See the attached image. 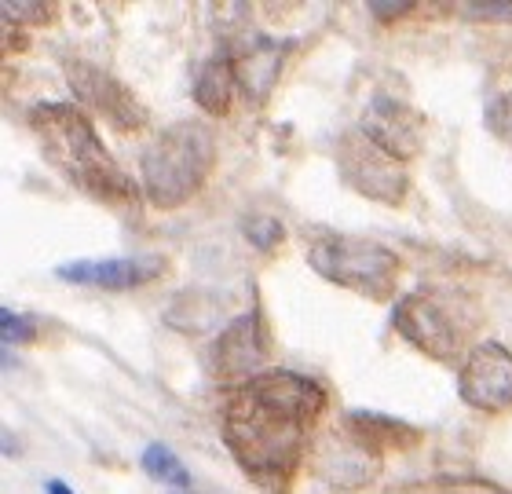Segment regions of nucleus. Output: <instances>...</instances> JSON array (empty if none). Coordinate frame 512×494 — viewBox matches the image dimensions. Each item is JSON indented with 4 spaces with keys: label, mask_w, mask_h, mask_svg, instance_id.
I'll return each instance as SVG.
<instances>
[{
    "label": "nucleus",
    "mask_w": 512,
    "mask_h": 494,
    "mask_svg": "<svg viewBox=\"0 0 512 494\" xmlns=\"http://www.w3.org/2000/svg\"><path fill=\"white\" fill-rule=\"evenodd\" d=\"M330 407L326 388L297 370H264L224 388L216 425L231 462L264 494H289L311 454V432Z\"/></svg>",
    "instance_id": "1"
},
{
    "label": "nucleus",
    "mask_w": 512,
    "mask_h": 494,
    "mask_svg": "<svg viewBox=\"0 0 512 494\" xmlns=\"http://www.w3.org/2000/svg\"><path fill=\"white\" fill-rule=\"evenodd\" d=\"M26 121H30V132L41 147L44 162L74 191L107 205V209H118V213H136L143 191L107 151V143L85 107L63 103V99H41L30 107Z\"/></svg>",
    "instance_id": "2"
},
{
    "label": "nucleus",
    "mask_w": 512,
    "mask_h": 494,
    "mask_svg": "<svg viewBox=\"0 0 512 494\" xmlns=\"http://www.w3.org/2000/svg\"><path fill=\"white\" fill-rule=\"evenodd\" d=\"M220 158L216 129L209 121H172L139 154V191L154 209H180L202 191Z\"/></svg>",
    "instance_id": "3"
},
{
    "label": "nucleus",
    "mask_w": 512,
    "mask_h": 494,
    "mask_svg": "<svg viewBox=\"0 0 512 494\" xmlns=\"http://www.w3.org/2000/svg\"><path fill=\"white\" fill-rule=\"evenodd\" d=\"M480 319V304L469 293L447 290V286H421L399 297L392 308L395 333L436 363H454V359L465 363Z\"/></svg>",
    "instance_id": "4"
},
{
    "label": "nucleus",
    "mask_w": 512,
    "mask_h": 494,
    "mask_svg": "<svg viewBox=\"0 0 512 494\" xmlns=\"http://www.w3.org/2000/svg\"><path fill=\"white\" fill-rule=\"evenodd\" d=\"M308 264L319 279L366 301H392L403 279V260L374 238L344 235L333 227L308 231Z\"/></svg>",
    "instance_id": "5"
},
{
    "label": "nucleus",
    "mask_w": 512,
    "mask_h": 494,
    "mask_svg": "<svg viewBox=\"0 0 512 494\" xmlns=\"http://www.w3.org/2000/svg\"><path fill=\"white\" fill-rule=\"evenodd\" d=\"M63 81L88 114H99V118L107 121V125H114L118 132L147 129L150 121L147 103L118 74H110L107 66L92 63L85 55H70V59H63Z\"/></svg>",
    "instance_id": "6"
},
{
    "label": "nucleus",
    "mask_w": 512,
    "mask_h": 494,
    "mask_svg": "<svg viewBox=\"0 0 512 494\" xmlns=\"http://www.w3.org/2000/svg\"><path fill=\"white\" fill-rule=\"evenodd\" d=\"M337 176L344 187L363 194L370 202H381L388 209H399L410 194V172L399 158L384 154L363 132H344L337 143Z\"/></svg>",
    "instance_id": "7"
},
{
    "label": "nucleus",
    "mask_w": 512,
    "mask_h": 494,
    "mask_svg": "<svg viewBox=\"0 0 512 494\" xmlns=\"http://www.w3.org/2000/svg\"><path fill=\"white\" fill-rule=\"evenodd\" d=\"M271 348H275V341H271L267 315L260 304H253L242 315H235L213 341V348H209V374L227 388L242 385L249 377L264 374L267 363H271Z\"/></svg>",
    "instance_id": "8"
},
{
    "label": "nucleus",
    "mask_w": 512,
    "mask_h": 494,
    "mask_svg": "<svg viewBox=\"0 0 512 494\" xmlns=\"http://www.w3.org/2000/svg\"><path fill=\"white\" fill-rule=\"evenodd\" d=\"M458 396L465 407L480 414H509L512 410V352L498 341L472 344L458 370Z\"/></svg>",
    "instance_id": "9"
},
{
    "label": "nucleus",
    "mask_w": 512,
    "mask_h": 494,
    "mask_svg": "<svg viewBox=\"0 0 512 494\" xmlns=\"http://www.w3.org/2000/svg\"><path fill=\"white\" fill-rule=\"evenodd\" d=\"M359 132L370 136V140L381 147L384 154H392L399 162H410L425 151V136H428V121L425 114L406 103L399 96H374L370 107L363 110V121H359Z\"/></svg>",
    "instance_id": "10"
},
{
    "label": "nucleus",
    "mask_w": 512,
    "mask_h": 494,
    "mask_svg": "<svg viewBox=\"0 0 512 494\" xmlns=\"http://www.w3.org/2000/svg\"><path fill=\"white\" fill-rule=\"evenodd\" d=\"M169 260L158 253H139V257H103V260H66L55 268V279L70 286H92V290H139L161 279Z\"/></svg>",
    "instance_id": "11"
},
{
    "label": "nucleus",
    "mask_w": 512,
    "mask_h": 494,
    "mask_svg": "<svg viewBox=\"0 0 512 494\" xmlns=\"http://www.w3.org/2000/svg\"><path fill=\"white\" fill-rule=\"evenodd\" d=\"M337 429H341L359 451L374 454V458H384V454H392V451H414V447L425 443V429H421V425L392 418V414H381V410H344V418Z\"/></svg>",
    "instance_id": "12"
},
{
    "label": "nucleus",
    "mask_w": 512,
    "mask_h": 494,
    "mask_svg": "<svg viewBox=\"0 0 512 494\" xmlns=\"http://www.w3.org/2000/svg\"><path fill=\"white\" fill-rule=\"evenodd\" d=\"M293 52V41H275V37H260L256 33L246 48L235 52L238 66V88L256 103H267V96L275 92L278 77L286 70V59Z\"/></svg>",
    "instance_id": "13"
},
{
    "label": "nucleus",
    "mask_w": 512,
    "mask_h": 494,
    "mask_svg": "<svg viewBox=\"0 0 512 494\" xmlns=\"http://www.w3.org/2000/svg\"><path fill=\"white\" fill-rule=\"evenodd\" d=\"M311 469H315L322 480H330V484L344 487V491H355V487H363L374 480L377 469H381V458L359 451V447L337 429L330 440H322V447L311 451Z\"/></svg>",
    "instance_id": "14"
},
{
    "label": "nucleus",
    "mask_w": 512,
    "mask_h": 494,
    "mask_svg": "<svg viewBox=\"0 0 512 494\" xmlns=\"http://www.w3.org/2000/svg\"><path fill=\"white\" fill-rule=\"evenodd\" d=\"M238 92V66L231 48H216L194 74V103L202 107V114L209 118H224Z\"/></svg>",
    "instance_id": "15"
},
{
    "label": "nucleus",
    "mask_w": 512,
    "mask_h": 494,
    "mask_svg": "<svg viewBox=\"0 0 512 494\" xmlns=\"http://www.w3.org/2000/svg\"><path fill=\"white\" fill-rule=\"evenodd\" d=\"M224 315V301L209 290H183L172 297V304L165 308V323L180 333H205L220 326Z\"/></svg>",
    "instance_id": "16"
},
{
    "label": "nucleus",
    "mask_w": 512,
    "mask_h": 494,
    "mask_svg": "<svg viewBox=\"0 0 512 494\" xmlns=\"http://www.w3.org/2000/svg\"><path fill=\"white\" fill-rule=\"evenodd\" d=\"M388 494H512L494 480L483 476H428V480H410V484L392 487Z\"/></svg>",
    "instance_id": "17"
},
{
    "label": "nucleus",
    "mask_w": 512,
    "mask_h": 494,
    "mask_svg": "<svg viewBox=\"0 0 512 494\" xmlns=\"http://www.w3.org/2000/svg\"><path fill=\"white\" fill-rule=\"evenodd\" d=\"M143 473L161 487H172V491H191V473H187V465L180 462V454L169 451L165 443H147L143 447Z\"/></svg>",
    "instance_id": "18"
},
{
    "label": "nucleus",
    "mask_w": 512,
    "mask_h": 494,
    "mask_svg": "<svg viewBox=\"0 0 512 494\" xmlns=\"http://www.w3.org/2000/svg\"><path fill=\"white\" fill-rule=\"evenodd\" d=\"M242 238L260 253H275L286 242V227L271 213H246L242 216Z\"/></svg>",
    "instance_id": "19"
},
{
    "label": "nucleus",
    "mask_w": 512,
    "mask_h": 494,
    "mask_svg": "<svg viewBox=\"0 0 512 494\" xmlns=\"http://www.w3.org/2000/svg\"><path fill=\"white\" fill-rule=\"evenodd\" d=\"M0 337H4V348H15V344H33L37 341V319L26 312H15V308H4L0 312Z\"/></svg>",
    "instance_id": "20"
},
{
    "label": "nucleus",
    "mask_w": 512,
    "mask_h": 494,
    "mask_svg": "<svg viewBox=\"0 0 512 494\" xmlns=\"http://www.w3.org/2000/svg\"><path fill=\"white\" fill-rule=\"evenodd\" d=\"M483 125L491 136L512 147V92H502V96H494L487 107H483Z\"/></svg>",
    "instance_id": "21"
},
{
    "label": "nucleus",
    "mask_w": 512,
    "mask_h": 494,
    "mask_svg": "<svg viewBox=\"0 0 512 494\" xmlns=\"http://www.w3.org/2000/svg\"><path fill=\"white\" fill-rule=\"evenodd\" d=\"M0 19L8 22H19V26H48V22L55 19V8L52 4H37V0H30V4H15V0H8L4 8H0Z\"/></svg>",
    "instance_id": "22"
},
{
    "label": "nucleus",
    "mask_w": 512,
    "mask_h": 494,
    "mask_svg": "<svg viewBox=\"0 0 512 494\" xmlns=\"http://www.w3.org/2000/svg\"><path fill=\"white\" fill-rule=\"evenodd\" d=\"M461 15L476 22H512V0H469L461 4Z\"/></svg>",
    "instance_id": "23"
},
{
    "label": "nucleus",
    "mask_w": 512,
    "mask_h": 494,
    "mask_svg": "<svg viewBox=\"0 0 512 494\" xmlns=\"http://www.w3.org/2000/svg\"><path fill=\"white\" fill-rule=\"evenodd\" d=\"M414 11V4L410 0H370V15H374L377 22H395V19H403V15H410Z\"/></svg>",
    "instance_id": "24"
},
{
    "label": "nucleus",
    "mask_w": 512,
    "mask_h": 494,
    "mask_svg": "<svg viewBox=\"0 0 512 494\" xmlns=\"http://www.w3.org/2000/svg\"><path fill=\"white\" fill-rule=\"evenodd\" d=\"M26 48H30V33H26V26L4 19V55L26 52Z\"/></svg>",
    "instance_id": "25"
},
{
    "label": "nucleus",
    "mask_w": 512,
    "mask_h": 494,
    "mask_svg": "<svg viewBox=\"0 0 512 494\" xmlns=\"http://www.w3.org/2000/svg\"><path fill=\"white\" fill-rule=\"evenodd\" d=\"M44 494H77V491H70V484H63V480H44Z\"/></svg>",
    "instance_id": "26"
},
{
    "label": "nucleus",
    "mask_w": 512,
    "mask_h": 494,
    "mask_svg": "<svg viewBox=\"0 0 512 494\" xmlns=\"http://www.w3.org/2000/svg\"><path fill=\"white\" fill-rule=\"evenodd\" d=\"M4 458H15V436L4 429Z\"/></svg>",
    "instance_id": "27"
},
{
    "label": "nucleus",
    "mask_w": 512,
    "mask_h": 494,
    "mask_svg": "<svg viewBox=\"0 0 512 494\" xmlns=\"http://www.w3.org/2000/svg\"><path fill=\"white\" fill-rule=\"evenodd\" d=\"M172 494H191V491H172Z\"/></svg>",
    "instance_id": "28"
}]
</instances>
